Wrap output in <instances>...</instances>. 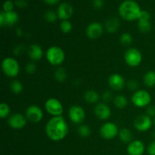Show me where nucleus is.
<instances>
[{"label": "nucleus", "mask_w": 155, "mask_h": 155, "mask_svg": "<svg viewBox=\"0 0 155 155\" xmlns=\"http://www.w3.org/2000/svg\"><path fill=\"white\" fill-rule=\"evenodd\" d=\"M68 123L62 116L52 117L45 126V133L48 139L53 142L63 140L68 136Z\"/></svg>", "instance_id": "1"}, {"label": "nucleus", "mask_w": 155, "mask_h": 155, "mask_svg": "<svg viewBox=\"0 0 155 155\" xmlns=\"http://www.w3.org/2000/svg\"><path fill=\"white\" fill-rule=\"evenodd\" d=\"M119 15L123 19L132 21L139 20L142 10L137 2L133 0H125L119 6Z\"/></svg>", "instance_id": "2"}, {"label": "nucleus", "mask_w": 155, "mask_h": 155, "mask_svg": "<svg viewBox=\"0 0 155 155\" xmlns=\"http://www.w3.org/2000/svg\"><path fill=\"white\" fill-rule=\"evenodd\" d=\"M47 61L54 66H58L64 62L65 59V54L64 50L61 47L51 46L48 48L45 53Z\"/></svg>", "instance_id": "3"}, {"label": "nucleus", "mask_w": 155, "mask_h": 155, "mask_svg": "<svg viewBox=\"0 0 155 155\" xmlns=\"http://www.w3.org/2000/svg\"><path fill=\"white\" fill-rule=\"evenodd\" d=\"M2 69L7 77H15L19 74L20 65L16 59L12 57H7L2 62Z\"/></svg>", "instance_id": "4"}, {"label": "nucleus", "mask_w": 155, "mask_h": 155, "mask_svg": "<svg viewBox=\"0 0 155 155\" xmlns=\"http://www.w3.org/2000/svg\"><path fill=\"white\" fill-rule=\"evenodd\" d=\"M131 101L137 107H145L150 105L151 101V95L148 91L139 89L136 91L132 95Z\"/></svg>", "instance_id": "5"}, {"label": "nucleus", "mask_w": 155, "mask_h": 155, "mask_svg": "<svg viewBox=\"0 0 155 155\" xmlns=\"http://www.w3.org/2000/svg\"><path fill=\"white\" fill-rule=\"evenodd\" d=\"M124 60L126 63L132 68H136L142 61V54L139 49L136 48H130L127 50L124 54Z\"/></svg>", "instance_id": "6"}, {"label": "nucleus", "mask_w": 155, "mask_h": 155, "mask_svg": "<svg viewBox=\"0 0 155 155\" xmlns=\"http://www.w3.org/2000/svg\"><path fill=\"white\" fill-rule=\"evenodd\" d=\"M45 108L46 111L52 117L61 116L64 112L62 103L58 99L54 98H48L45 103Z\"/></svg>", "instance_id": "7"}, {"label": "nucleus", "mask_w": 155, "mask_h": 155, "mask_svg": "<svg viewBox=\"0 0 155 155\" xmlns=\"http://www.w3.org/2000/svg\"><path fill=\"white\" fill-rule=\"evenodd\" d=\"M119 133L117 126L112 122H107L103 124L100 128V135L106 140L114 139Z\"/></svg>", "instance_id": "8"}, {"label": "nucleus", "mask_w": 155, "mask_h": 155, "mask_svg": "<svg viewBox=\"0 0 155 155\" xmlns=\"http://www.w3.org/2000/svg\"><path fill=\"white\" fill-rule=\"evenodd\" d=\"M68 117L71 122L75 124H80L83 122L86 117V112L84 109L79 105H74L70 107Z\"/></svg>", "instance_id": "9"}, {"label": "nucleus", "mask_w": 155, "mask_h": 155, "mask_svg": "<svg viewBox=\"0 0 155 155\" xmlns=\"http://www.w3.org/2000/svg\"><path fill=\"white\" fill-rule=\"evenodd\" d=\"M153 125V120L147 114L138 116L134 120V127L138 131L146 132L151 128Z\"/></svg>", "instance_id": "10"}, {"label": "nucleus", "mask_w": 155, "mask_h": 155, "mask_svg": "<svg viewBox=\"0 0 155 155\" xmlns=\"http://www.w3.org/2000/svg\"><path fill=\"white\" fill-rule=\"evenodd\" d=\"M25 116L28 120L32 123H39L43 118V111L37 105H30L26 110Z\"/></svg>", "instance_id": "11"}, {"label": "nucleus", "mask_w": 155, "mask_h": 155, "mask_svg": "<svg viewBox=\"0 0 155 155\" xmlns=\"http://www.w3.org/2000/svg\"><path fill=\"white\" fill-rule=\"evenodd\" d=\"M27 117L19 113L14 114L9 117L8 120V124L9 127L15 130H21L23 129L27 124Z\"/></svg>", "instance_id": "12"}, {"label": "nucleus", "mask_w": 155, "mask_h": 155, "mask_svg": "<svg viewBox=\"0 0 155 155\" xmlns=\"http://www.w3.org/2000/svg\"><path fill=\"white\" fill-rule=\"evenodd\" d=\"M18 20H19L18 15L14 11L9 12H5L2 11L0 13V25L2 27L14 26L15 24H17Z\"/></svg>", "instance_id": "13"}, {"label": "nucleus", "mask_w": 155, "mask_h": 155, "mask_svg": "<svg viewBox=\"0 0 155 155\" xmlns=\"http://www.w3.org/2000/svg\"><path fill=\"white\" fill-rule=\"evenodd\" d=\"M94 113L96 117L101 120H106L109 119L111 115L110 107L106 103H98L94 109Z\"/></svg>", "instance_id": "14"}, {"label": "nucleus", "mask_w": 155, "mask_h": 155, "mask_svg": "<svg viewBox=\"0 0 155 155\" xmlns=\"http://www.w3.org/2000/svg\"><path fill=\"white\" fill-rule=\"evenodd\" d=\"M103 26L99 22H92L88 25L86 33L89 39H95L99 38L102 35Z\"/></svg>", "instance_id": "15"}, {"label": "nucleus", "mask_w": 155, "mask_h": 155, "mask_svg": "<svg viewBox=\"0 0 155 155\" xmlns=\"http://www.w3.org/2000/svg\"><path fill=\"white\" fill-rule=\"evenodd\" d=\"M108 85L113 90L120 91L125 86V80L120 74H111L108 78Z\"/></svg>", "instance_id": "16"}, {"label": "nucleus", "mask_w": 155, "mask_h": 155, "mask_svg": "<svg viewBox=\"0 0 155 155\" xmlns=\"http://www.w3.org/2000/svg\"><path fill=\"white\" fill-rule=\"evenodd\" d=\"M145 145L140 140H133L129 143L127 151L129 155H142L145 152Z\"/></svg>", "instance_id": "17"}, {"label": "nucleus", "mask_w": 155, "mask_h": 155, "mask_svg": "<svg viewBox=\"0 0 155 155\" xmlns=\"http://www.w3.org/2000/svg\"><path fill=\"white\" fill-rule=\"evenodd\" d=\"M73 14H74V8L68 3H61L58 6V8L57 11V15L59 19L62 20V21L69 20L72 17Z\"/></svg>", "instance_id": "18"}, {"label": "nucleus", "mask_w": 155, "mask_h": 155, "mask_svg": "<svg viewBox=\"0 0 155 155\" xmlns=\"http://www.w3.org/2000/svg\"><path fill=\"white\" fill-rule=\"evenodd\" d=\"M28 55L32 61H37L40 60L43 56V50L42 47L38 44H33L29 48Z\"/></svg>", "instance_id": "19"}, {"label": "nucleus", "mask_w": 155, "mask_h": 155, "mask_svg": "<svg viewBox=\"0 0 155 155\" xmlns=\"http://www.w3.org/2000/svg\"><path fill=\"white\" fill-rule=\"evenodd\" d=\"M120 27L119 19L116 17H112L106 21L104 24V28L107 33H114L118 30Z\"/></svg>", "instance_id": "20"}, {"label": "nucleus", "mask_w": 155, "mask_h": 155, "mask_svg": "<svg viewBox=\"0 0 155 155\" xmlns=\"http://www.w3.org/2000/svg\"><path fill=\"white\" fill-rule=\"evenodd\" d=\"M99 94L95 90H87L84 94V99L89 104L97 103L99 100Z\"/></svg>", "instance_id": "21"}, {"label": "nucleus", "mask_w": 155, "mask_h": 155, "mask_svg": "<svg viewBox=\"0 0 155 155\" xmlns=\"http://www.w3.org/2000/svg\"><path fill=\"white\" fill-rule=\"evenodd\" d=\"M143 82L148 87L151 88L155 86V71H148L145 73L143 77Z\"/></svg>", "instance_id": "22"}, {"label": "nucleus", "mask_w": 155, "mask_h": 155, "mask_svg": "<svg viewBox=\"0 0 155 155\" xmlns=\"http://www.w3.org/2000/svg\"><path fill=\"white\" fill-rule=\"evenodd\" d=\"M118 136H119L121 142H123L124 143H130L132 142V139H133L132 132L127 128H124L120 130Z\"/></svg>", "instance_id": "23"}, {"label": "nucleus", "mask_w": 155, "mask_h": 155, "mask_svg": "<svg viewBox=\"0 0 155 155\" xmlns=\"http://www.w3.org/2000/svg\"><path fill=\"white\" fill-rule=\"evenodd\" d=\"M114 104L118 109H124L128 104V101L124 95H118L114 98Z\"/></svg>", "instance_id": "24"}, {"label": "nucleus", "mask_w": 155, "mask_h": 155, "mask_svg": "<svg viewBox=\"0 0 155 155\" xmlns=\"http://www.w3.org/2000/svg\"><path fill=\"white\" fill-rule=\"evenodd\" d=\"M138 27L139 30L142 33H148L151 31V28H152V25L150 21H143V20H139V23H138Z\"/></svg>", "instance_id": "25"}, {"label": "nucleus", "mask_w": 155, "mask_h": 155, "mask_svg": "<svg viewBox=\"0 0 155 155\" xmlns=\"http://www.w3.org/2000/svg\"><path fill=\"white\" fill-rule=\"evenodd\" d=\"M10 89L12 92L15 94H19L24 89V86H23L22 83L19 80H13L10 84Z\"/></svg>", "instance_id": "26"}, {"label": "nucleus", "mask_w": 155, "mask_h": 155, "mask_svg": "<svg viewBox=\"0 0 155 155\" xmlns=\"http://www.w3.org/2000/svg\"><path fill=\"white\" fill-rule=\"evenodd\" d=\"M54 77L58 82H64L68 77V74L63 68H58L54 72Z\"/></svg>", "instance_id": "27"}, {"label": "nucleus", "mask_w": 155, "mask_h": 155, "mask_svg": "<svg viewBox=\"0 0 155 155\" xmlns=\"http://www.w3.org/2000/svg\"><path fill=\"white\" fill-rule=\"evenodd\" d=\"M120 42L124 45H129L133 42V36L130 33H124L120 37Z\"/></svg>", "instance_id": "28"}, {"label": "nucleus", "mask_w": 155, "mask_h": 155, "mask_svg": "<svg viewBox=\"0 0 155 155\" xmlns=\"http://www.w3.org/2000/svg\"><path fill=\"white\" fill-rule=\"evenodd\" d=\"M77 132L81 137H88L91 134V129L88 125H81L77 130Z\"/></svg>", "instance_id": "29"}, {"label": "nucleus", "mask_w": 155, "mask_h": 155, "mask_svg": "<svg viewBox=\"0 0 155 155\" xmlns=\"http://www.w3.org/2000/svg\"><path fill=\"white\" fill-rule=\"evenodd\" d=\"M58 18V17L57 13H55L54 11H47L45 13V15H44V18H45V20L47 22L49 23L55 22Z\"/></svg>", "instance_id": "30"}, {"label": "nucleus", "mask_w": 155, "mask_h": 155, "mask_svg": "<svg viewBox=\"0 0 155 155\" xmlns=\"http://www.w3.org/2000/svg\"><path fill=\"white\" fill-rule=\"evenodd\" d=\"M72 24L68 20H67V21H62L60 24V29L64 33H70L72 30Z\"/></svg>", "instance_id": "31"}, {"label": "nucleus", "mask_w": 155, "mask_h": 155, "mask_svg": "<svg viewBox=\"0 0 155 155\" xmlns=\"http://www.w3.org/2000/svg\"><path fill=\"white\" fill-rule=\"evenodd\" d=\"M10 112V107L6 103L2 102L0 104V117H1V118L7 117Z\"/></svg>", "instance_id": "32"}, {"label": "nucleus", "mask_w": 155, "mask_h": 155, "mask_svg": "<svg viewBox=\"0 0 155 155\" xmlns=\"http://www.w3.org/2000/svg\"><path fill=\"white\" fill-rule=\"evenodd\" d=\"M14 2L11 0H8V1H5L3 4V12H12L14 8Z\"/></svg>", "instance_id": "33"}, {"label": "nucleus", "mask_w": 155, "mask_h": 155, "mask_svg": "<svg viewBox=\"0 0 155 155\" xmlns=\"http://www.w3.org/2000/svg\"><path fill=\"white\" fill-rule=\"evenodd\" d=\"M36 70V65L33 62H29V63L26 65V71H27V74H34Z\"/></svg>", "instance_id": "34"}, {"label": "nucleus", "mask_w": 155, "mask_h": 155, "mask_svg": "<svg viewBox=\"0 0 155 155\" xmlns=\"http://www.w3.org/2000/svg\"><path fill=\"white\" fill-rule=\"evenodd\" d=\"M127 86H128L129 89L131 91H137L138 90V88H139V83L136 80H130L127 83Z\"/></svg>", "instance_id": "35"}, {"label": "nucleus", "mask_w": 155, "mask_h": 155, "mask_svg": "<svg viewBox=\"0 0 155 155\" xmlns=\"http://www.w3.org/2000/svg\"><path fill=\"white\" fill-rule=\"evenodd\" d=\"M150 19H151V15H150L149 12H148V11L142 10L139 20H143V21H150Z\"/></svg>", "instance_id": "36"}, {"label": "nucleus", "mask_w": 155, "mask_h": 155, "mask_svg": "<svg viewBox=\"0 0 155 155\" xmlns=\"http://www.w3.org/2000/svg\"><path fill=\"white\" fill-rule=\"evenodd\" d=\"M146 114L150 117H155V105H148L146 109Z\"/></svg>", "instance_id": "37"}, {"label": "nucleus", "mask_w": 155, "mask_h": 155, "mask_svg": "<svg viewBox=\"0 0 155 155\" xmlns=\"http://www.w3.org/2000/svg\"><path fill=\"white\" fill-rule=\"evenodd\" d=\"M112 98V93L110 91H105L104 93L102 94V99L104 101V103L110 101Z\"/></svg>", "instance_id": "38"}, {"label": "nucleus", "mask_w": 155, "mask_h": 155, "mask_svg": "<svg viewBox=\"0 0 155 155\" xmlns=\"http://www.w3.org/2000/svg\"><path fill=\"white\" fill-rule=\"evenodd\" d=\"M92 5L95 9H101L104 6V2L103 0H93Z\"/></svg>", "instance_id": "39"}, {"label": "nucleus", "mask_w": 155, "mask_h": 155, "mask_svg": "<svg viewBox=\"0 0 155 155\" xmlns=\"http://www.w3.org/2000/svg\"><path fill=\"white\" fill-rule=\"evenodd\" d=\"M15 5L20 8H24L27 7V2L26 0H15Z\"/></svg>", "instance_id": "40"}, {"label": "nucleus", "mask_w": 155, "mask_h": 155, "mask_svg": "<svg viewBox=\"0 0 155 155\" xmlns=\"http://www.w3.org/2000/svg\"><path fill=\"white\" fill-rule=\"evenodd\" d=\"M148 153L149 155H155V140L151 142L148 145Z\"/></svg>", "instance_id": "41"}, {"label": "nucleus", "mask_w": 155, "mask_h": 155, "mask_svg": "<svg viewBox=\"0 0 155 155\" xmlns=\"http://www.w3.org/2000/svg\"><path fill=\"white\" fill-rule=\"evenodd\" d=\"M59 1H60V0H44V2H45L46 4L51 5L57 4Z\"/></svg>", "instance_id": "42"}, {"label": "nucleus", "mask_w": 155, "mask_h": 155, "mask_svg": "<svg viewBox=\"0 0 155 155\" xmlns=\"http://www.w3.org/2000/svg\"><path fill=\"white\" fill-rule=\"evenodd\" d=\"M153 124L155 126V117L154 118V120H153Z\"/></svg>", "instance_id": "43"}]
</instances>
